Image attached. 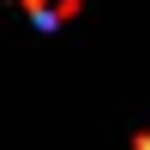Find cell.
<instances>
[{
	"instance_id": "obj_1",
	"label": "cell",
	"mask_w": 150,
	"mask_h": 150,
	"mask_svg": "<svg viewBox=\"0 0 150 150\" xmlns=\"http://www.w3.org/2000/svg\"><path fill=\"white\" fill-rule=\"evenodd\" d=\"M24 12H30L36 24H48V30H54L60 18H72V12H78V0H24Z\"/></svg>"
}]
</instances>
